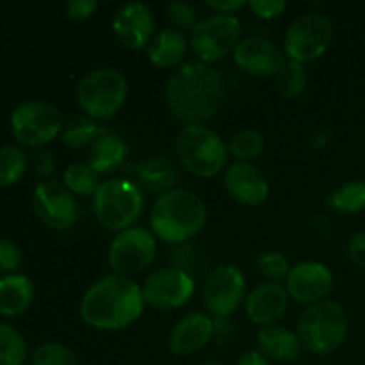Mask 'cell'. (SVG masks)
Listing matches in <instances>:
<instances>
[{"mask_svg":"<svg viewBox=\"0 0 365 365\" xmlns=\"http://www.w3.org/2000/svg\"><path fill=\"white\" fill-rule=\"evenodd\" d=\"M227 86L212 64L191 61L170 75L164 102L171 116L184 125H207L223 109Z\"/></svg>","mask_w":365,"mask_h":365,"instance_id":"6da1fadb","label":"cell"},{"mask_svg":"<svg viewBox=\"0 0 365 365\" xmlns=\"http://www.w3.org/2000/svg\"><path fill=\"white\" fill-rule=\"evenodd\" d=\"M141 285L132 278L107 274L93 282L81 298L82 321L100 331H120L141 319L145 312Z\"/></svg>","mask_w":365,"mask_h":365,"instance_id":"7a4b0ae2","label":"cell"},{"mask_svg":"<svg viewBox=\"0 0 365 365\" xmlns=\"http://www.w3.org/2000/svg\"><path fill=\"white\" fill-rule=\"evenodd\" d=\"M207 205L200 195L189 189H173L157 196L150 212V230L157 241L170 246L191 242L205 228Z\"/></svg>","mask_w":365,"mask_h":365,"instance_id":"3957f363","label":"cell"},{"mask_svg":"<svg viewBox=\"0 0 365 365\" xmlns=\"http://www.w3.org/2000/svg\"><path fill=\"white\" fill-rule=\"evenodd\" d=\"M178 163L198 178H212L228 168V146L207 125H184L175 138Z\"/></svg>","mask_w":365,"mask_h":365,"instance_id":"277c9868","label":"cell"},{"mask_svg":"<svg viewBox=\"0 0 365 365\" xmlns=\"http://www.w3.org/2000/svg\"><path fill=\"white\" fill-rule=\"evenodd\" d=\"M349 331V317L344 307L334 299L309 305L296 323V334L312 355H330L344 344Z\"/></svg>","mask_w":365,"mask_h":365,"instance_id":"5b68a950","label":"cell"},{"mask_svg":"<svg viewBox=\"0 0 365 365\" xmlns=\"http://www.w3.org/2000/svg\"><path fill=\"white\" fill-rule=\"evenodd\" d=\"M143 212L145 195L138 184L127 178L103 180L93 196V214L96 223L113 234L138 227Z\"/></svg>","mask_w":365,"mask_h":365,"instance_id":"8992f818","label":"cell"},{"mask_svg":"<svg viewBox=\"0 0 365 365\" xmlns=\"http://www.w3.org/2000/svg\"><path fill=\"white\" fill-rule=\"evenodd\" d=\"M128 98V81L110 66L88 71L77 84V103L95 121H109L123 109Z\"/></svg>","mask_w":365,"mask_h":365,"instance_id":"52a82bcc","label":"cell"},{"mask_svg":"<svg viewBox=\"0 0 365 365\" xmlns=\"http://www.w3.org/2000/svg\"><path fill=\"white\" fill-rule=\"evenodd\" d=\"M334 41V24L319 11L299 14L284 36V53L289 61L310 64L321 59Z\"/></svg>","mask_w":365,"mask_h":365,"instance_id":"ba28073f","label":"cell"},{"mask_svg":"<svg viewBox=\"0 0 365 365\" xmlns=\"http://www.w3.org/2000/svg\"><path fill=\"white\" fill-rule=\"evenodd\" d=\"M64 116L59 107L45 100H27L11 113V132L20 145L45 148L64 130Z\"/></svg>","mask_w":365,"mask_h":365,"instance_id":"9c48e42d","label":"cell"},{"mask_svg":"<svg viewBox=\"0 0 365 365\" xmlns=\"http://www.w3.org/2000/svg\"><path fill=\"white\" fill-rule=\"evenodd\" d=\"M242 39L241 20L234 14H210L189 32V46L198 61L217 63L234 53Z\"/></svg>","mask_w":365,"mask_h":365,"instance_id":"30bf717a","label":"cell"},{"mask_svg":"<svg viewBox=\"0 0 365 365\" xmlns=\"http://www.w3.org/2000/svg\"><path fill=\"white\" fill-rule=\"evenodd\" d=\"M157 257V237L150 228L132 227L114 235L107 250V264L114 274L132 278L148 269Z\"/></svg>","mask_w":365,"mask_h":365,"instance_id":"8fae6325","label":"cell"},{"mask_svg":"<svg viewBox=\"0 0 365 365\" xmlns=\"http://www.w3.org/2000/svg\"><path fill=\"white\" fill-rule=\"evenodd\" d=\"M202 299L207 314L212 319H232V316L245 305V273L235 264L212 267L203 280Z\"/></svg>","mask_w":365,"mask_h":365,"instance_id":"7c38bea8","label":"cell"},{"mask_svg":"<svg viewBox=\"0 0 365 365\" xmlns=\"http://www.w3.org/2000/svg\"><path fill=\"white\" fill-rule=\"evenodd\" d=\"M145 303L155 310H178L187 305L196 292V280L177 267H160L146 274L141 284Z\"/></svg>","mask_w":365,"mask_h":365,"instance_id":"4fadbf2b","label":"cell"},{"mask_svg":"<svg viewBox=\"0 0 365 365\" xmlns=\"http://www.w3.org/2000/svg\"><path fill=\"white\" fill-rule=\"evenodd\" d=\"M31 205L41 223L57 232H66L78 220V203L63 182L46 180L36 185Z\"/></svg>","mask_w":365,"mask_h":365,"instance_id":"5bb4252c","label":"cell"},{"mask_svg":"<svg viewBox=\"0 0 365 365\" xmlns=\"http://www.w3.org/2000/svg\"><path fill=\"white\" fill-rule=\"evenodd\" d=\"M334 284L335 278L330 267L316 260L294 264L285 278L289 298L307 307L328 299L330 292L334 291Z\"/></svg>","mask_w":365,"mask_h":365,"instance_id":"9a60e30c","label":"cell"},{"mask_svg":"<svg viewBox=\"0 0 365 365\" xmlns=\"http://www.w3.org/2000/svg\"><path fill=\"white\" fill-rule=\"evenodd\" d=\"M110 29L123 48L143 50L155 36V16L146 4L128 2L114 13Z\"/></svg>","mask_w":365,"mask_h":365,"instance_id":"2e32d148","label":"cell"},{"mask_svg":"<svg viewBox=\"0 0 365 365\" xmlns=\"http://www.w3.org/2000/svg\"><path fill=\"white\" fill-rule=\"evenodd\" d=\"M235 66L253 77H271L280 71L287 57L284 48L262 36H248L239 41L232 53Z\"/></svg>","mask_w":365,"mask_h":365,"instance_id":"e0dca14e","label":"cell"},{"mask_svg":"<svg viewBox=\"0 0 365 365\" xmlns=\"http://www.w3.org/2000/svg\"><path fill=\"white\" fill-rule=\"evenodd\" d=\"M223 185L228 195L245 207H259L269 198V180L253 163L228 164L223 173Z\"/></svg>","mask_w":365,"mask_h":365,"instance_id":"ac0fdd59","label":"cell"},{"mask_svg":"<svg viewBox=\"0 0 365 365\" xmlns=\"http://www.w3.org/2000/svg\"><path fill=\"white\" fill-rule=\"evenodd\" d=\"M289 292L284 284L262 282L246 294L245 312L250 323L264 328L278 324L289 309Z\"/></svg>","mask_w":365,"mask_h":365,"instance_id":"d6986e66","label":"cell"},{"mask_svg":"<svg viewBox=\"0 0 365 365\" xmlns=\"http://www.w3.org/2000/svg\"><path fill=\"white\" fill-rule=\"evenodd\" d=\"M214 341V319L207 312L180 317L168 335V349L175 356H191Z\"/></svg>","mask_w":365,"mask_h":365,"instance_id":"ffe728a7","label":"cell"},{"mask_svg":"<svg viewBox=\"0 0 365 365\" xmlns=\"http://www.w3.org/2000/svg\"><path fill=\"white\" fill-rule=\"evenodd\" d=\"M255 344L266 359L280 364L296 362L302 359L303 351H305L296 330L282 327V324L259 328L255 335Z\"/></svg>","mask_w":365,"mask_h":365,"instance_id":"44dd1931","label":"cell"},{"mask_svg":"<svg viewBox=\"0 0 365 365\" xmlns=\"http://www.w3.org/2000/svg\"><path fill=\"white\" fill-rule=\"evenodd\" d=\"M189 50V38L182 31H177L173 27L160 29L155 32L150 45L146 46V57H148L150 64L155 68H175L184 64L185 56Z\"/></svg>","mask_w":365,"mask_h":365,"instance_id":"7402d4cb","label":"cell"},{"mask_svg":"<svg viewBox=\"0 0 365 365\" xmlns=\"http://www.w3.org/2000/svg\"><path fill=\"white\" fill-rule=\"evenodd\" d=\"M138 180L141 187L148 189L150 192L157 196H163L166 192L178 189L180 184V168L171 159L164 155H150L138 164Z\"/></svg>","mask_w":365,"mask_h":365,"instance_id":"603a6c76","label":"cell"},{"mask_svg":"<svg viewBox=\"0 0 365 365\" xmlns=\"http://www.w3.org/2000/svg\"><path fill=\"white\" fill-rule=\"evenodd\" d=\"M128 157V145L121 135L107 128L89 148L88 164L102 177L120 170Z\"/></svg>","mask_w":365,"mask_h":365,"instance_id":"cb8c5ba5","label":"cell"},{"mask_svg":"<svg viewBox=\"0 0 365 365\" xmlns=\"http://www.w3.org/2000/svg\"><path fill=\"white\" fill-rule=\"evenodd\" d=\"M34 284L27 274L0 277V316L16 317L27 312L34 302Z\"/></svg>","mask_w":365,"mask_h":365,"instance_id":"d4e9b609","label":"cell"},{"mask_svg":"<svg viewBox=\"0 0 365 365\" xmlns=\"http://www.w3.org/2000/svg\"><path fill=\"white\" fill-rule=\"evenodd\" d=\"M168 262L171 267H177V269L187 273L196 282L202 280V278L205 280L207 274L212 271L209 253L192 241L171 246L170 253H168Z\"/></svg>","mask_w":365,"mask_h":365,"instance_id":"484cf974","label":"cell"},{"mask_svg":"<svg viewBox=\"0 0 365 365\" xmlns=\"http://www.w3.org/2000/svg\"><path fill=\"white\" fill-rule=\"evenodd\" d=\"M106 130L107 127L100 125L98 121L91 120V118H75L70 123L64 125L61 139H63L64 146L71 150H89Z\"/></svg>","mask_w":365,"mask_h":365,"instance_id":"4316f807","label":"cell"},{"mask_svg":"<svg viewBox=\"0 0 365 365\" xmlns=\"http://www.w3.org/2000/svg\"><path fill=\"white\" fill-rule=\"evenodd\" d=\"M327 205L341 214H360L365 210V182L349 180L328 195Z\"/></svg>","mask_w":365,"mask_h":365,"instance_id":"83f0119b","label":"cell"},{"mask_svg":"<svg viewBox=\"0 0 365 365\" xmlns=\"http://www.w3.org/2000/svg\"><path fill=\"white\" fill-rule=\"evenodd\" d=\"M228 155L237 163H253L266 148V139L257 128H241L227 143Z\"/></svg>","mask_w":365,"mask_h":365,"instance_id":"f1b7e54d","label":"cell"},{"mask_svg":"<svg viewBox=\"0 0 365 365\" xmlns=\"http://www.w3.org/2000/svg\"><path fill=\"white\" fill-rule=\"evenodd\" d=\"M100 175L88 163H73L63 173V185L73 196H95L100 187Z\"/></svg>","mask_w":365,"mask_h":365,"instance_id":"f546056e","label":"cell"},{"mask_svg":"<svg viewBox=\"0 0 365 365\" xmlns=\"http://www.w3.org/2000/svg\"><path fill=\"white\" fill-rule=\"evenodd\" d=\"M29 168V155L18 145L0 148V187H11L24 178Z\"/></svg>","mask_w":365,"mask_h":365,"instance_id":"4dcf8cb0","label":"cell"},{"mask_svg":"<svg viewBox=\"0 0 365 365\" xmlns=\"http://www.w3.org/2000/svg\"><path fill=\"white\" fill-rule=\"evenodd\" d=\"M29 346L24 334L14 327L0 323V365H24Z\"/></svg>","mask_w":365,"mask_h":365,"instance_id":"1f68e13d","label":"cell"},{"mask_svg":"<svg viewBox=\"0 0 365 365\" xmlns=\"http://www.w3.org/2000/svg\"><path fill=\"white\" fill-rule=\"evenodd\" d=\"M277 86L282 96L287 100H294L305 93L307 86H309V71H307L305 64L294 63V61H285L284 66L280 68L277 75Z\"/></svg>","mask_w":365,"mask_h":365,"instance_id":"d6a6232c","label":"cell"},{"mask_svg":"<svg viewBox=\"0 0 365 365\" xmlns=\"http://www.w3.org/2000/svg\"><path fill=\"white\" fill-rule=\"evenodd\" d=\"M29 365H81L71 348L61 342H43L29 356Z\"/></svg>","mask_w":365,"mask_h":365,"instance_id":"836d02e7","label":"cell"},{"mask_svg":"<svg viewBox=\"0 0 365 365\" xmlns=\"http://www.w3.org/2000/svg\"><path fill=\"white\" fill-rule=\"evenodd\" d=\"M255 269L266 282L282 284L291 271L287 257L280 252H264L257 257Z\"/></svg>","mask_w":365,"mask_h":365,"instance_id":"e575fe53","label":"cell"},{"mask_svg":"<svg viewBox=\"0 0 365 365\" xmlns=\"http://www.w3.org/2000/svg\"><path fill=\"white\" fill-rule=\"evenodd\" d=\"M166 18L173 29L177 31H189L196 27L198 24V14H196V9L192 4L185 2V0H173L166 6Z\"/></svg>","mask_w":365,"mask_h":365,"instance_id":"d590c367","label":"cell"},{"mask_svg":"<svg viewBox=\"0 0 365 365\" xmlns=\"http://www.w3.org/2000/svg\"><path fill=\"white\" fill-rule=\"evenodd\" d=\"M29 168H31L32 173L38 178H41L43 182L48 180L53 173H56V157L50 152L48 148H36L34 152L29 155Z\"/></svg>","mask_w":365,"mask_h":365,"instance_id":"8d00e7d4","label":"cell"},{"mask_svg":"<svg viewBox=\"0 0 365 365\" xmlns=\"http://www.w3.org/2000/svg\"><path fill=\"white\" fill-rule=\"evenodd\" d=\"M24 264V255L14 242L0 239V274H14Z\"/></svg>","mask_w":365,"mask_h":365,"instance_id":"74e56055","label":"cell"},{"mask_svg":"<svg viewBox=\"0 0 365 365\" xmlns=\"http://www.w3.org/2000/svg\"><path fill=\"white\" fill-rule=\"evenodd\" d=\"M248 7L253 16L260 20H274L284 14V11L287 9V2L285 0H250Z\"/></svg>","mask_w":365,"mask_h":365,"instance_id":"f35d334b","label":"cell"},{"mask_svg":"<svg viewBox=\"0 0 365 365\" xmlns=\"http://www.w3.org/2000/svg\"><path fill=\"white\" fill-rule=\"evenodd\" d=\"M98 11L96 0H70L64 4V13L73 21H88Z\"/></svg>","mask_w":365,"mask_h":365,"instance_id":"ab89813d","label":"cell"},{"mask_svg":"<svg viewBox=\"0 0 365 365\" xmlns=\"http://www.w3.org/2000/svg\"><path fill=\"white\" fill-rule=\"evenodd\" d=\"M346 253H348L349 262L365 271V232L355 234L349 239L348 246H346Z\"/></svg>","mask_w":365,"mask_h":365,"instance_id":"60d3db41","label":"cell"},{"mask_svg":"<svg viewBox=\"0 0 365 365\" xmlns=\"http://www.w3.org/2000/svg\"><path fill=\"white\" fill-rule=\"evenodd\" d=\"M207 7L212 9L214 14H234L242 7H248L245 0H207Z\"/></svg>","mask_w":365,"mask_h":365,"instance_id":"b9f144b4","label":"cell"},{"mask_svg":"<svg viewBox=\"0 0 365 365\" xmlns=\"http://www.w3.org/2000/svg\"><path fill=\"white\" fill-rule=\"evenodd\" d=\"M235 328L232 319H214V339L221 344H228L234 339Z\"/></svg>","mask_w":365,"mask_h":365,"instance_id":"7bdbcfd3","label":"cell"},{"mask_svg":"<svg viewBox=\"0 0 365 365\" xmlns=\"http://www.w3.org/2000/svg\"><path fill=\"white\" fill-rule=\"evenodd\" d=\"M235 365H271V360L266 359L259 349H248L239 355Z\"/></svg>","mask_w":365,"mask_h":365,"instance_id":"ee69618b","label":"cell"},{"mask_svg":"<svg viewBox=\"0 0 365 365\" xmlns=\"http://www.w3.org/2000/svg\"><path fill=\"white\" fill-rule=\"evenodd\" d=\"M331 141V132L328 128H319L317 132H314L312 139H310V145L314 148H324V146L330 145Z\"/></svg>","mask_w":365,"mask_h":365,"instance_id":"f6af8a7d","label":"cell"},{"mask_svg":"<svg viewBox=\"0 0 365 365\" xmlns=\"http://www.w3.org/2000/svg\"><path fill=\"white\" fill-rule=\"evenodd\" d=\"M198 365H225V364H221V362H202Z\"/></svg>","mask_w":365,"mask_h":365,"instance_id":"bcb514c9","label":"cell"},{"mask_svg":"<svg viewBox=\"0 0 365 365\" xmlns=\"http://www.w3.org/2000/svg\"><path fill=\"white\" fill-rule=\"evenodd\" d=\"M364 155H365V145H364Z\"/></svg>","mask_w":365,"mask_h":365,"instance_id":"7dc6e473","label":"cell"}]
</instances>
